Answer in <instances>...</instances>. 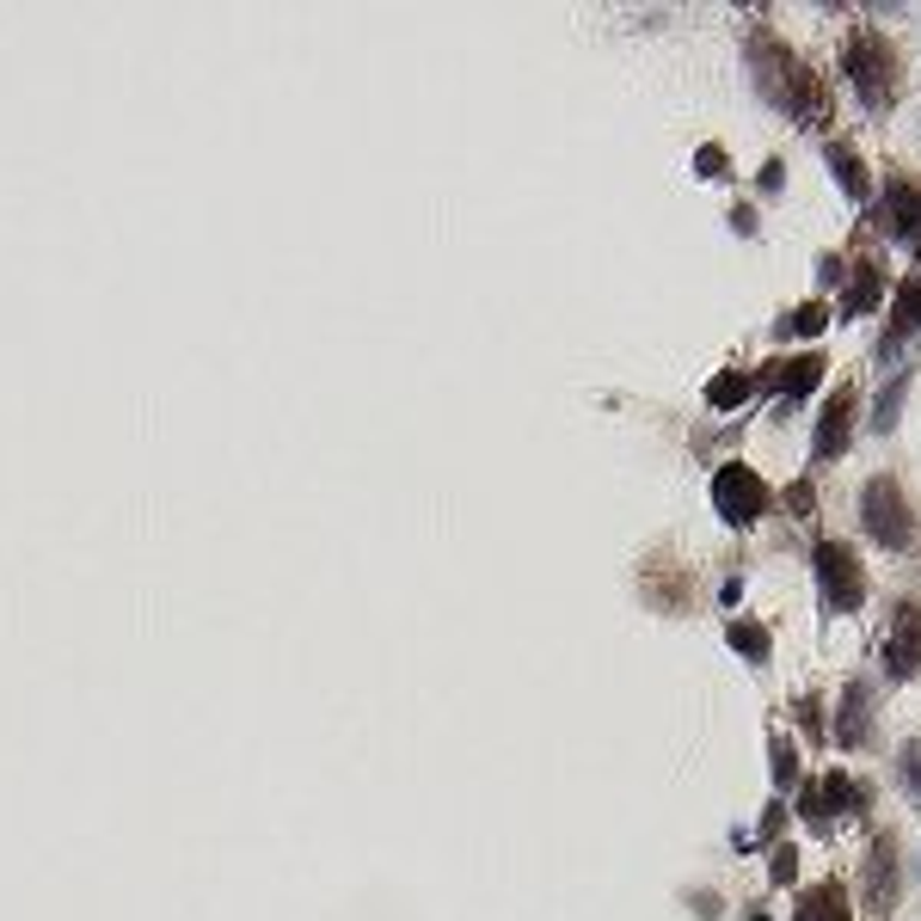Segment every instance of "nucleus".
Here are the masks:
<instances>
[{
    "instance_id": "obj_16",
    "label": "nucleus",
    "mask_w": 921,
    "mask_h": 921,
    "mask_svg": "<svg viewBox=\"0 0 921 921\" xmlns=\"http://www.w3.org/2000/svg\"><path fill=\"white\" fill-rule=\"evenodd\" d=\"M909 369H897V376H890V388L878 393V406H873V430L878 437H890V430H897V418H903V400H909Z\"/></svg>"
},
{
    "instance_id": "obj_20",
    "label": "nucleus",
    "mask_w": 921,
    "mask_h": 921,
    "mask_svg": "<svg viewBox=\"0 0 921 921\" xmlns=\"http://www.w3.org/2000/svg\"><path fill=\"white\" fill-rule=\"evenodd\" d=\"M897 326L903 332H921V265L897 283Z\"/></svg>"
},
{
    "instance_id": "obj_21",
    "label": "nucleus",
    "mask_w": 921,
    "mask_h": 921,
    "mask_svg": "<svg viewBox=\"0 0 921 921\" xmlns=\"http://www.w3.org/2000/svg\"><path fill=\"white\" fill-rule=\"evenodd\" d=\"M768 750H774V786L786 793V786L798 781V744L786 732H774V737H768Z\"/></svg>"
},
{
    "instance_id": "obj_8",
    "label": "nucleus",
    "mask_w": 921,
    "mask_h": 921,
    "mask_svg": "<svg viewBox=\"0 0 921 921\" xmlns=\"http://www.w3.org/2000/svg\"><path fill=\"white\" fill-rule=\"evenodd\" d=\"M921 670V609L903 602V609L890 614V640H885V676L890 682H909Z\"/></svg>"
},
{
    "instance_id": "obj_6",
    "label": "nucleus",
    "mask_w": 921,
    "mask_h": 921,
    "mask_svg": "<svg viewBox=\"0 0 921 921\" xmlns=\"http://www.w3.org/2000/svg\"><path fill=\"white\" fill-rule=\"evenodd\" d=\"M866 798H860V786L848 781V774H836L829 768L824 781H811L805 786V798H798V811H805V824L811 829H829V817H854Z\"/></svg>"
},
{
    "instance_id": "obj_14",
    "label": "nucleus",
    "mask_w": 921,
    "mask_h": 921,
    "mask_svg": "<svg viewBox=\"0 0 921 921\" xmlns=\"http://www.w3.org/2000/svg\"><path fill=\"white\" fill-rule=\"evenodd\" d=\"M829 172L842 179V191L854 197V204H866V197H873V179H866V166H860V154L848 148V141H829Z\"/></svg>"
},
{
    "instance_id": "obj_7",
    "label": "nucleus",
    "mask_w": 921,
    "mask_h": 921,
    "mask_svg": "<svg viewBox=\"0 0 921 921\" xmlns=\"http://www.w3.org/2000/svg\"><path fill=\"white\" fill-rule=\"evenodd\" d=\"M824 350H798V357H786L781 369H768L762 376V388H774V400H781V412H793V406H805L817 393V381H824Z\"/></svg>"
},
{
    "instance_id": "obj_11",
    "label": "nucleus",
    "mask_w": 921,
    "mask_h": 921,
    "mask_svg": "<svg viewBox=\"0 0 921 921\" xmlns=\"http://www.w3.org/2000/svg\"><path fill=\"white\" fill-rule=\"evenodd\" d=\"M890 903H897V848H890V836H878L866 854V909L885 916Z\"/></svg>"
},
{
    "instance_id": "obj_18",
    "label": "nucleus",
    "mask_w": 921,
    "mask_h": 921,
    "mask_svg": "<svg viewBox=\"0 0 921 921\" xmlns=\"http://www.w3.org/2000/svg\"><path fill=\"white\" fill-rule=\"evenodd\" d=\"M750 400V376H737V369H718L713 381H706V406L713 412H737Z\"/></svg>"
},
{
    "instance_id": "obj_22",
    "label": "nucleus",
    "mask_w": 921,
    "mask_h": 921,
    "mask_svg": "<svg viewBox=\"0 0 921 921\" xmlns=\"http://www.w3.org/2000/svg\"><path fill=\"white\" fill-rule=\"evenodd\" d=\"M786 510H793V516H811V510H817V485H811V480H793V485H786Z\"/></svg>"
},
{
    "instance_id": "obj_15",
    "label": "nucleus",
    "mask_w": 921,
    "mask_h": 921,
    "mask_svg": "<svg viewBox=\"0 0 921 921\" xmlns=\"http://www.w3.org/2000/svg\"><path fill=\"white\" fill-rule=\"evenodd\" d=\"M873 308H878V265H873V258H860L854 283H848V296H842V313H848V320H860V313H873Z\"/></svg>"
},
{
    "instance_id": "obj_9",
    "label": "nucleus",
    "mask_w": 921,
    "mask_h": 921,
    "mask_svg": "<svg viewBox=\"0 0 921 921\" xmlns=\"http://www.w3.org/2000/svg\"><path fill=\"white\" fill-rule=\"evenodd\" d=\"M878 221H885L890 240L921 246V179H890L885 204H878Z\"/></svg>"
},
{
    "instance_id": "obj_24",
    "label": "nucleus",
    "mask_w": 921,
    "mask_h": 921,
    "mask_svg": "<svg viewBox=\"0 0 921 921\" xmlns=\"http://www.w3.org/2000/svg\"><path fill=\"white\" fill-rule=\"evenodd\" d=\"M694 166H701L706 179H718V172H725V154H718L713 141H706V148H701V160H694Z\"/></svg>"
},
{
    "instance_id": "obj_25",
    "label": "nucleus",
    "mask_w": 921,
    "mask_h": 921,
    "mask_svg": "<svg viewBox=\"0 0 921 921\" xmlns=\"http://www.w3.org/2000/svg\"><path fill=\"white\" fill-rule=\"evenodd\" d=\"M781 817H786V798H774V805H768V817H762V842H774V829H781Z\"/></svg>"
},
{
    "instance_id": "obj_13",
    "label": "nucleus",
    "mask_w": 921,
    "mask_h": 921,
    "mask_svg": "<svg viewBox=\"0 0 921 921\" xmlns=\"http://www.w3.org/2000/svg\"><path fill=\"white\" fill-rule=\"evenodd\" d=\"M793 921H854V909H848V890H842V885H811V890H798Z\"/></svg>"
},
{
    "instance_id": "obj_4",
    "label": "nucleus",
    "mask_w": 921,
    "mask_h": 921,
    "mask_svg": "<svg viewBox=\"0 0 921 921\" xmlns=\"http://www.w3.org/2000/svg\"><path fill=\"white\" fill-rule=\"evenodd\" d=\"M811 565H817V590H824L829 614H854L866 602V572H860V553L848 541H817Z\"/></svg>"
},
{
    "instance_id": "obj_5",
    "label": "nucleus",
    "mask_w": 921,
    "mask_h": 921,
    "mask_svg": "<svg viewBox=\"0 0 921 921\" xmlns=\"http://www.w3.org/2000/svg\"><path fill=\"white\" fill-rule=\"evenodd\" d=\"M713 504H718V516L725 522H737V529H750L756 516L768 510V485H762V473L756 468H744V461H725V468L713 473Z\"/></svg>"
},
{
    "instance_id": "obj_12",
    "label": "nucleus",
    "mask_w": 921,
    "mask_h": 921,
    "mask_svg": "<svg viewBox=\"0 0 921 921\" xmlns=\"http://www.w3.org/2000/svg\"><path fill=\"white\" fill-rule=\"evenodd\" d=\"M866 732H873V701H866V682H854L842 701H836V744H842V750H860Z\"/></svg>"
},
{
    "instance_id": "obj_1",
    "label": "nucleus",
    "mask_w": 921,
    "mask_h": 921,
    "mask_svg": "<svg viewBox=\"0 0 921 921\" xmlns=\"http://www.w3.org/2000/svg\"><path fill=\"white\" fill-rule=\"evenodd\" d=\"M750 74H756V87H762L768 105L793 111L798 124H811L817 111H824V87H817V74L798 62L781 37H768V32L750 37Z\"/></svg>"
},
{
    "instance_id": "obj_19",
    "label": "nucleus",
    "mask_w": 921,
    "mask_h": 921,
    "mask_svg": "<svg viewBox=\"0 0 921 921\" xmlns=\"http://www.w3.org/2000/svg\"><path fill=\"white\" fill-rule=\"evenodd\" d=\"M824 326H829V308L824 301H805L798 313H781V320H774V338H817Z\"/></svg>"
},
{
    "instance_id": "obj_3",
    "label": "nucleus",
    "mask_w": 921,
    "mask_h": 921,
    "mask_svg": "<svg viewBox=\"0 0 921 921\" xmlns=\"http://www.w3.org/2000/svg\"><path fill=\"white\" fill-rule=\"evenodd\" d=\"M860 522H866V534H873L885 553H909V541H916V510L903 504V485L890 480V473L866 480V492H860Z\"/></svg>"
},
{
    "instance_id": "obj_10",
    "label": "nucleus",
    "mask_w": 921,
    "mask_h": 921,
    "mask_svg": "<svg viewBox=\"0 0 921 921\" xmlns=\"http://www.w3.org/2000/svg\"><path fill=\"white\" fill-rule=\"evenodd\" d=\"M854 400H860V393L842 381V388H836V400L824 406V418H817V437H811V454H817V461H842V454H848V442H854Z\"/></svg>"
},
{
    "instance_id": "obj_2",
    "label": "nucleus",
    "mask_w": 921,
    "mask_h": 921,
    "mask_svg": "<svg viewBox=\"0 0 921 921\" xmlns=\"http://www.w3.org/2000/svg\"><path fill=\"white\" fill-rule=\"evenodd\" d=\"M842 74H848V87L860 93L866 111H885L890 99H897V87H903V62H897V49L885 44V32H854L848 37Z\"/></svg>"
},
{
    "instance_id": "obj_26",
    "label": "nucleus",
    "mask_w": 921,
    "mask_h": 921,
    "mask_svg": "<svg viewBox=\"0 0 921 921\" xmlns=\"http://www.w3.org/2000/svg\"><path fill=\"white\" fill-rule=\"evenodd\" d=\"M903 781L921 786V756H916V750H903Z\"/></svg>"
},
{
    "instance_id": "obj_17",
    "label": "nucleus",
    "mask_w": 921,
    "mask_h": 921,
    "mask_svg": "<svg viewBox=\"0 0 921 921\" xmlns=\"http://www.w3.org/2000/svg\"><path fill=\"white\" fill-rule=\"evenodd\" d=\"M768 645H774V640H768L762 621H750V614H737V621H732V652L744 657V664H768Z\"/></svg>"
},
{
    "instance_id": "obj_27",
    "label": "nucleus",
    "mask_w": 921,
    "mask_h": 921,
    "mask_svg": "<svg viewBox=\"0 0 921 921\" xmlns=\"http://www.w3.org/2000/svg\"><path fill=\"white\" fill-rule=\"evenodd\" d=\"M781 179H786L781 160H768V166H762V191H781Z\"/></svg>"
},
{
    "instance_id": "obj_23",
    "label": "nucleus",
    "mask_w": 921,
    "mask_h": 921,
    "mask_svg": "<svg viewBox=\"0 0 921 921\" xmlns=\"http://www.w3.org/2000/svg\"><path fill=\"white\" fill-rule=\"evenodd\" d=\"M793 873H798V854L793 848H774V885H786Z\"/></svg>"
}]
</instances>
